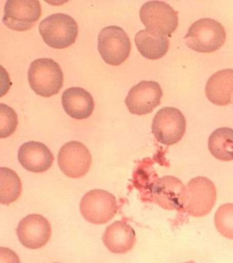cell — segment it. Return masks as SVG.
<instances>
[{
    "label": "cell",
    "instance_id": "6da1fadb",
    "mask_svg": "<svg viewBox=\"0 0 233 263\" xmlns=\"http://www.w3.org/2000/svg\"><path fill=\"white\" fill-rule=\"evenodd\" d=\"M28 78L32 90L44 98H51L58 94L64 81L60 65L49 58L38 59L32 62Z\"/></svg>",
    "mask_w": 233,
    "mask_h": 263
},
{
    "label": "cell",
    "instance_id": "7a4b0ae2",
    "mask_svg": "<svg viewBox=\"0 0 233 263\" xmlns=\"http://www.w3.org/2000/svg\"><path fill=\"white\" fill-rule=\"evenodd\" d=\"M226 37L225 28L221 23L211 18H202L190 26L184 39L192 50L210 53L221 49Z\"/></svg>",
    "mask_w": 233,
    "mask_h": 263
},
{
    "label": "cell",
    "instance_id": "3957f363",
    "mask_svg": "<svg viewBox=\"0 0 233 263\" xmlns=\"http://www.w3.org/2000/svg\"><path fill=\"white\" fill-rule=\"evenodd\" d=\"M38 29L45 43L56 49H66L73 45L78 34L77 22L62 13L46 17L41 21Z\"/></svg>",
    "mask_w": 233,
    "mask_h": 263
},
{
    "label": "cell",
    "instance_id": "277c9868",
    "mask_svg": "<svg viewBox=\"0 0 233 263\" xmlns=\"http://www.w3.org/2000/svg\"><path fill=\"white\" fill-rule=\"evenodd\" d=\"M132 43L123 28L117 26L104 27L98 36V50L107 64L119 66L130 57Z\"/></svg>",
    "mask_w": 233,
    "mask_h": 263
},
{
    "label": "cell",
    "instance_id": "5b68a950",
    "mask_svg": "<svg viewBox=\"0 0 233 263\" xmlns=\"http://www.w3.org/2000/svg\"><path fill=\"white\" fill-rule=\"evenodd\" d=\"M139 17L148 32L171 36L178 28V12L169 4L161 1H150L143 4Z\"/></svg>",
    "mask_w": 233,
    "mask_h": 263
},
{
    "label": "cell",
    "instance_id": "8992f818",
    "mask_svg": "<svg viewBox=\"0 0 233 263\" xmlns=\"http://www.w3.org/2000/svg\"><path fill=\"white\" fill-rule=\"evenodd\" d=\"M186 121L184 115L174 107H165L154 116L152 133L161 144L166 146L177 144L184 137Z\"/></svg>",
    "mask_w": 233,
    "mask_h": 263
},
{
    "label": "cell",
    "instance_id": "52a82bcc",
    "mask_svg": "<svg viewBox=\"0 0 233 263\" xmlns=\"http://www.w3.org/2000/svg\"><path fill=\"white\" fill-rule=\"evenodd\" d=\"M217 190L215 184L204 177H197L187 184L184 208L195 218L210 213L216 203Z\"/></svg>",
    "mask_w": 233,
    "mask_h": 263
},
{
    "label": "cell",
    "instance_id": "ba28073f",
    "mask_svg": "<svg viewBox=\"0 0 233 263\" xmlns=\"http://www.w3.org/2000/svg\"><path fill=\"white\" fill-rule=\"evenodd\" d=\"M80 210L89 222L104 224L112 220L117 214V200L112 194L107 191L91 190L82 197Z\"/></svg>",
    "mask_w": 233,
    "mask_h": 263
},
{
    "label": "cell",
    "instance_id": "9c48e42d",
    "mask_svg": "<svg viewBox=\"0 0 233 263\" xmlns=\"http://www.w3.org/2000/svg\"><path fill=\"white\" fill-rule=\"evenodd\" d=\"M42 15L38 0H8L4 6L2 22L14 31L31 29Z\"/></svg>",
    "mask_w": 233,
    "mask_h": 263
},
{
    "label": "cell",
    "instance_id": "30bf717a",
    "mask_svg": "<svg viewBox=\"0 0 233 263\" xmlns=\"http://www.w3.org/2000/svg\"><path fill=\"white\" fill-rule=\"evenodd\" d=\"M58 164L60 170L67 177L80 178L90 170L92 157L84 144L78 141H71L60 149Z\"/></svg>",
    "mask_w": 233,
    "mask_h": 263
},
{
    "label": "cell",
    "instance_id": "8fae6325",
    "mask_svg": "<svg viewBox=\"0 0 233 263\" xmlns=\"http://www.w3.org/2000/svg\"><path fill=\"white\" fill-rule=\"evenodd\" d=\"M163 91L154 81H142L130 89L125 103L131 114L143 116L152 113L160 104Z\"/></svg>",
    "mask_w": 233,
    "mask_h": 263
},
{
    "label": "cell",
    "instance_id": "7c38bea8",
    "mask_svg": "<svg viewBox=\"0 0 233 263\" xmlns=\"http://www.w3.org/2000/svg\"><path fill=\"white\" fill-rule=\"evenodd\" d=\"M16 233L19 242L27 249H40L51 237V227L49 221L40 214H30L17 226Z\"/></svg>",
    "mask_w": 233,
    "mask_h": 263
},
{
    "label": "cell",
    "instance_id": "4fadbf2b",
    "mask_svg": "<svg viewBox=\"0 0 233 263\" xmlns=\"http://www.w3.org/2000/svg\"><path fill=\"white\" fill-rule=\"evenodd\" d=\"M186 187L179 179L173 176L162 177L152 186L154 202L165 210H180L184 208Z\"/></svg>",
    "mask_w": 233,
    "mask_h": 263
},
{
    "label": "cell",
    "instance_id": "5bb4252c",
    "mask_svg": "<svg viewBox=\"0 0 233 263\" xmlns=\"http://www.w3.org/2000/svg\"><path fill=\"white\" fill-rule=\"evenodd\" d=\"M17 158L25 170L35 173L47 172L54 160L51 150L42 142L36 141L25 142L21 145Z\"/></svg>",
    "mask_w": 233,
    "mask_h": 263
},
{
    "label": "cell",
    "instance_id": "9a60e30c",
    "mask_svg": "<svg viewBox=\"0 0 233 263\" xmlns=\"http://www.w3.org/2000/svg\"><path fill=\"white\" fill-rule=\"evenodd\" d=\"M62 105L65 112L77 120L90 117L95 108L92 95L82 87H70L63 92Z\"/></svg>",
    "mask_w": 233,
    "mask_h": 263
},
{
    "label": "cell",
    "instance_id": "2e32d148",
    "mask_svg": "<svg viewBox=\"0 0 233 263\" xmlns=\"http://www.w3.org/2000/svg\"><path fill=\"white\" fill-rule=\"evenodd\" d=\"M103 241L112 253L125 254L134 247L136 241V232L128 223L116 221L107 228Z\"/></svg>",
    "mask_w": 233,
    "mask_h": 263
},
{
    "label": "cell",
    "instance_id": "e0dca14e",
    "mask_svg": "<svg viewBox=\"0 0 233 263\" xmlns=\"http://www.w3.org/2000/svg\"><path fill=\"white\" fill-rule=\"evenodd\" d=\"M208 100L217 106H227L232 102L233 69L221 70L208 79L206 85Z\"/></svg>",
    "mask_w": 233,
    "mask_h": 263
},
{
    "label": "cell",
    "instance_id": "ac0fdd59",
    "mask_svg": "<svg viewBox=\"0 0 233 263\" xmlns=\"http://www.w3.org/2000/svg\"><path fill=\"white\" fill-rule=\"evenodd\" d=\"M135 43L139 53L150 60H158L168 51L170 41L164 35L153 34L141 30L135 36Z\"/></svg>",
    "mask_w": 233,
    "mask_h": 263
},
{
    "label": "cell",
    "instance_id": "d6986e66",
    "mask_svg": "<svg viewBox=\"0 0 233 263\" xmlns=\"http://www.w3.org/2000/svg\"><path fill=\"white\" fill-rule=\"evenodd\" d=\"M208 149L217 159L233 161V129L223 127L213 132L209 137Z\"/></svg>",
    "mask_w": 233,
    "mask_h": 263
},
{
    "label": "cell",
    "instance_id": "ffe728a7",
    "mask_svg": "<svg viewBox=\"0 0 233 263\" xmlns=\"http://www.w3.org/2000/svg\"><path fill=\"white\" fill-rule=\"evenodd\" d=\"M23 186L17 173L10 168H0V203L9 205L20 196Z\"/></svg>",
    "mask_w": 233,
    "mask_h": 263
},
{
    "label": "cell",
    "instance_id": "44dd1931",
    "mask_svg": "<svg viewBox=\"0 0 233 263\" xmlns=\"http://www.w3.org/2000/svg\"><path fill=\"white\" fill-rule=\"evenodd\" d=\"M215 223L222 236L233 240V203H225L217 210Z\"/></svg>",
    "mask_w": 233,
    "mask_h": 263
},
{
    "label": "cell",
    "instance_id": "7402d4cb",
    "mask_svg": "<svg viewBox=\"0 0 233 263\" xmlns=\"http://www.w3.org/2000/svg\"><path fill=\"white\" fill-rule=\"evenodd\" d=\"M18 119L12 107L0 104V138L5 139L16 131Z\"/></svg>",
    "mask_w": 233,
    "mask_h": 263
}]
</instances>
